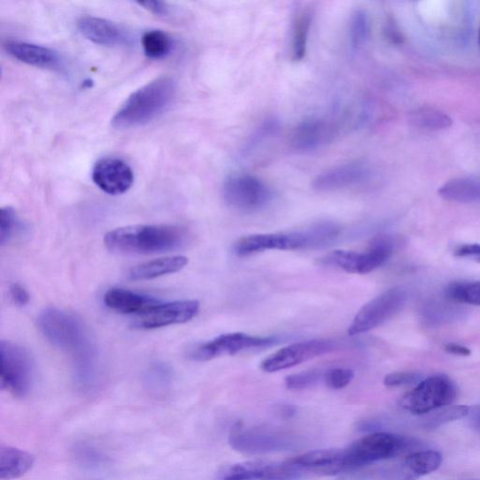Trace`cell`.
<instances>
[{
	"mask_svg": "<svg viewBox=\"0 0 480 480\" xmlns=\"http://www.w3.org/2000/svg\"><path fill=\"white\" fill-rule=\"evenodd\" d=\"M467 418L470 427L480 431V406L470 407Z\"/></svg>",
	"mask_w": 480,
	"mask_h": 480,
	"instance_id": "obj_43",
	"label": "cell"
},
{
	"mask_svg": "<svg viewBox=\"0 0 480 480\" xmlns=\"http://www.w3.org/2000/svg\"><path fill=\"white\" fill-rule=\"evenodd\" d=\"M295 465L311 476H335L346 473L345 452L321 450L290 459Z\"/></svg>",
	"mask_w": 480,
	"mask_h": 480,
	"instance_id": "obj_18",
	"label": "cell"
},
{
	"mask_svg": "<svg viewBox=\"0 0 480 480\" xmlns=\"http://www.w3.org/2000/svg\"><path fill=\"white\" fill-rule=\"evenodd\" d=\"M334 134L331 122L321 117H309L299 122L290 137L291 148L300 153L321 148Z\"/></svg>",
	"mask_w": 480,
	"mask_h": 480,
	"instance_id": "obj_17",
	"label": "cell"
},
{
	"mask_svg": "<svg viewBox=\"0 0 480 480\" xmlns=\"http://www.w3.org/2000/svg\"><path fill=\"white\" fill-rule=\"evenodd\" d=\"M173 39L163 30H150L142 37L143 53L151 59L166 58L173 50Z\"/></svg>",
	"mask_w": 480,
	"mask_h": 480,
	"instance_id": "obj_31",
	"label": "cell"
},
{
	"mask_svg": "<svg viewBox=\"0 0 480 480\" xmlns=\"http://www.w3.org/2000/svg\"><path fill=\"white\" fill-rule=\"evenodd\" d=\"M197 300H179L161 303L152 310L138 315L134 326L139 329H156L171 325L185 324L199 313Z\"/></svg>",
	"mask_w": 480,
	"mask_h": 480,
	"instance_id": "obj_14",
	"label": "cell"
},
{
	"mask_svg": "<svg viewBox=\"0 0 480 480\" xmlns=\"http://www.w3.org/2000/svg\"><path fill=\"white\" fill-rule=\"evenodd\" d=\"M77 28L86 39L105 46L120 45L127 38L118 25L95 16H82L77 21Z\"/></svg>",
	"mask_w": 480,
	"mask_h": 480,
	"instance_id": "obj_21",
	"label": "cell"
},
{
	"mask_svg": "<svg viewBox=\"0 0 480 480\" xmlns=\"http://www.w3.org/2000/svg\"><path fill=\"white\" fill-rule=\"evenodd\" d=\"M445 350L456 356L468 357L471 355V350L468 347L454 343L446 344Z\"/></svg>",
	"mask_w": 480,
	"mask_h": 480,
	"instance_id": "obj_42",
	"label": "cell"
},
{
	"mask_svg": "<svg viewBox=\"0 0 480 480\" xmlns=\"http://www.w3.org/2000/svg\"><path fill=\"white\" fill-rule=\"evenodd\" d=\"M35 462L31 453L9 445L0 446V479L12 480L25 476Z\"/></svg>",
	"mask_w": 480,
	"mask_h": 480,
	"instance_id": "obj_25",
	"label": "cell"
},
{
	"mask_svg": "<svg viewBox=\"0 0 480 480\" xmlns=\"http://www.w3.org/2000/svg\"><path fill=\"white\" fill-rule=\"evenodd\" d=\"M414 441L401 436L373 433L352 444L345 452L346 473L359 470L371 463L406 453Z\"/></svg>",
	"mask_w": 480,
	"mask_h": 480,
	"instance_id": "obj_4",
	"label": "cell"
},
{
	"mask_svg": "<svg viewBox=\"0 0 480 480\" xmlns=\"http://www.w3.org/2000/svg\"><path fill=\"white\" fill-rule=\"evenodd\" d=\"M439 196L461 204L480 203V177H462L445 183L438 190Z\"/></svg>",
	"mask_w": 480,
	"mask_h": 480,
	"instance_id": "obj_26",
	"label": "cell"
},
{
	"mask_svg": "<svg viewBox=\"0 0 480 480\" xmlns=\"http://www.w3.org/2000/svg\"><path fill=\"white\" fill-rule=\"evenodd\" d=\"M10 296L16 306L24 307L27 306L30 296L26 288L20 283H12L10 287Z\"/></svg>",
	"mask_w": 480,
	"mask_h": 480,
	"instance_id": "obj_39",
	"label": "cell"
},
{
	"mask_svg": "<svg viewBox=\"0 0 480 480\" xmlns=\"http://www.w3.org/2000/svg\"><path fill=\"white\" fill-rule=\"evenodd\" d=\"M283 417H292L295 414L296 409L290 406H283L279 408L278 411Z\"/></svg>",
	"mask_w": 480,
	"mask_h": 480,
	"instance_id": "obj_44",
	"label": "cell"
},
{
	"mask_svg": "<svg viewBox=\"0 0 480 480\" xmlns=\"http://www.w3.org/2000/svg\"><path fill=\"white\" fill-rule=\"evenodd\" d=\"M372 170L364 163L355 162L329 168L316 175L313 189L321 193L354 187L370 179Z\"/></svg>",
	"mask_w": 480,
	"mask_h": 480,
	"instance_id": "obj_16",
	"label": "cell"
},
{
	"mask_svg": "<svg viewBox=\"0 0 480 480\" xmlns=\"http://www.w3.org/2000/svg\"><path fill=\"white\" fill-rule=\"evenodd\" d=\"M395 239L387 235L374 237L364 252H358L357 275H368L385 264L393 254Z\"/></svg>",
	"mask_w": 480,
	"mask_h": 480,
	"instance_id": "obj_23",
	"label": "cell"
},
{
	"mask_svg": "<svg viewBox=\"0 0 480 480\" xmlns=\"http://www.w3.org/2000/svg\"><path fill=\"white\" fill-rule=\"evenodd\" d=\"M278 342L277 337H259L242 332L222 334L213 341L191 347L188 358L195 361H207L219 357L233 356L248 349L267 347Z\"/></svg>",
	"mask_w": 480,
	"mask_h": 480,
	"instance_id": "obj_9",
	"label": "cell"
},
{
	"mask_svg": "<svg viewBox=\"0 0 480 480\" xmlns=\"http://www.w3.org/2000/svg\"><path fill=\"white\" fill-rule=\"evenodd\" d=\"M177 84L171 77H161L143 86L128 98L112 119V125L117 129H132L146 125L170 107Z\"/></svg>",
	"mask_w": 480,
	"mask_h": 480,
	"instance_id": "obj_3",
	"label": "cell"
},
{
	"mask_svg": "<svg viewBox=\"0 0 480 480\" xmlns=\"http://www.w3.org/2000/svg\"><path fill=\"white\" fill-rule=\"evenodd\" d=\"M457 397L454 382L445 375L430 376L406 394L399 405L414 414H422L452 405Z\"/></svg>",
	"mask_w": 480,
	"mask_h": 480,
	"instance_id": "obj_6",
	"label": "cell"
},
{
	"mask_svg": "<svg viewBox=\"0 0 480 480\" xmlns=\"http://www.w3.org/2000/svg\"><path fill=\"white\" fill-rule=\"evenodd\" d=\"M411 121L415 126L425 131H442L453 125V120L435 108L423 107L415 110L411 114Z\"/></svg>",
	"mask_w": 480,
	"mask_h": 480,
	"instance_id": "obj_30",
	"label": "cell"
},
{
	"mask_svg": "<svg viewBox=\"0 0 480 480\" xmlns=\"http://www.w3.org/2000/svg\"><path fill=\"white\" fill-rule=\"evenodd\" d=\"M312 249L308 230L303 232L259 234L237 240L234 252L239 258L269 251H297Z\"/></svg>",
	"mask_w": 480,
	"mask_h": 480,
	"instance_id": "obj_13",
	"label": "cell"
},
{
	"mask_svg": "<svg viewBox=\"0 0 480 480\" xmlns=\"http://www.w3.org/2000/svg\"><path fill=\"white\" fill-rule=\"evenodd\" d=\"M280 129L279 120L275 118H269L264 120L248 139L244 143L242 149H240L238 156L239 159H248L254 152L258 151L265 143L274 138Z\"/></svg>",
	"mask_w": 480,
	"mask_h": 480,
	"instance_id": "obj_28",
	"label": "cell"
},
{
	"mask_svg": "<svg viewBox=\"0 0 480 480\" xmlns=\"http://www.w3.org/2000/svg\"><path fill=\"white\" fill-rule=\"evenodd\" d=\"M4 47L10 56L27 66L45 69L59 66V56L51 48L22 41H7Z\"/></svg>",
	"mask_w": 480,
	"mask_h": 480,
	"instance_id": "obj_20",
	"label": "cell"
},
{
	"mask_svg": "<svg viewBox=\"0 0 480 480\" xmlns=\"http://www.w3.org/2000/svg\"><path fill=\"white\" fill-rule=\"evenodd\" d=\"M354 372L349 369H344V368H337V369H332L325 374L324 380L326 385L335 391H339L346 388L352 380L354 379Z\"/></svg>",
	"mask_w": 480,
	"mask_h": 480,
	"instance_id": "obj_37",
	"label": "cell"
},
{
	"mask_svg": "<svg viewBox=\"0 0 480 480\" xmlns=\"http://www.w3.org/2000/svg\"><path fill=\"white\" fill-rule=\"evenodd\" d=\"M92 180L110 196L125 194L133 186L134 172L129 165L118 158H105L94 166Z\"/></svg>",
	"mask_w": 480,
	"mask_h": 480,
	"instance_id": "obj_15",
	"label": "cell"
},
{
	"mask_svg": "<svg viewBox=\"0 0 480 480\" xmlns=\"http://www.w3.org/2000/svg\"><path fill=\"white\" fill-rule=\"evenodd\" d=\"M311 26L312 13L309 11L300 12L294 22L291 40V55L295 61H300L306 58Z\"/></svg>",
	"mask_w": 480,
	"mask_h": 480,
	"instance_id": "obj_27",
	"label": "cell"
},
{
	"mask_svg": "<svg viewBox=\"0 0 480 480\" xmlns=\"http://www.w3.org/2000/svg\"><path fill=\"white\" fill-rule=\"evenodd\" d=\"M185 229L174 226H133L105 236V244L114 252L151 254L182 248L188 242Z\"/></svg>",
	"mask_w": 480,
	"mask_h": 480,
	"instance_id": "obj_2",
	"label": "cell"
},
{
	"mask_svg": "<svg viewBox=\"0 0 480 480\" xmlns=\"http://www.w3.org/2000/svg\"><path fill=\"white\" fill-rule=\"evenodd\" d=\"M312 249L323 248L339 237L341 228L332 221L319 222L308 229Z\"/></svg>",
	"mask_w": 480,
	"mask_h": 480,
	"instance_id": "obj_34",
	"label": "cell"
},
{
	"mask_svg": "<svg viewBox=\"0 0 480 480\" xmlns=\"http://www.w3.org/2000/svg\"><path fill=\"white\" fill-rule=\"evenodd\" d=\"M338 344L329 340H313L288 345L268 356L261 362L266 373H276L331 353Z\"/></svg>",
	"mask_w": 480,
	"mask_h": 480,
	"instance_id": "obj_12",
	"label": "cell"
},
{
	"mask_svg": "<svg viewBox=\"0 0 480 480\" xmlns=\"http://www.w3.org/2000/svg\"><path fill=\"white\" fill-rule=\"evenodd\" d=\"M325 375L321 371L312 370L302 372L285 378V386L290 391H303L310 389L324 379Z\"/></svg>",
	"mask_w": 480,
	"mask_h": 480,
	"instance_id": "obj_35",
	"label": "cell"
},
{
	"mask_svg": "<svg viewBox=\"0 0 480 480\" xmlns=\"http://www.w3.org/2000/svg\"><path fill=\"white\" fill-rule=\"evenodd\" d=\"M138 4L159 16H166L169 13L168 5L163 2H143Z\"/></svg>",
	"mask_w": 480,
	"mask_h": 480,
	"instance_id": "obj_41",
	"label": "cell"
},
{
	"mask_svg": "<svg viewBox=\"0 0 480 480\" xmlns=\"http://www.w3.org/2000/svg\"><path fill=\"white\" fill-rule=\"evenodd\" d=\"M477 40H478V46H479V50H480V27H479Z\"/></svg>",
	"mask_w": 480,
	"mask_h": 480,
	"instance_id": "obj_45",
	"label": "cell"
},
{
	"mask_svg": "<svg viewBox=\"0 0 480 480\" xmlns=\"http://www.w3.org/2000/svg\"><path fill=\"white\" fill-rule=\"evenodd\" d=\"M234 450L249 454L286 452L294 449L297 441L288 435L263 429H244L236 424L229 436Z\"/></svg>",
	"mask_w": 480,
	"mask_h": 480,
	"instance_id": "obj_10",
	"label": "cell"
},
{
	"mask_svg": "<svg viewBox=\"0 0 480 480\" xmlns=\"http://www.w3.org/2000/svg\"><path fill=\"white\" fill-rule=\"evenodd\" d=\"M188 262V259L182 255L155 259L134 267L128 274V279L134 282L150 281L177 274L187 266Z\"/></svg>",
	"mask_w": 480,
	"mask_h": 480,
	"instance_id": "obj_24",
	"label": "cell"
},
{
	"mask_svg": "<svg viewBox=\"0 0 480 480\" xmlns=\"http://www.w3.org/2000/svg\"><path fill=\"white\" fill-rule=\"evenodd\" d=\"M223 199L232 209L242 213H253L270 202V188L260 179L248 174H234L223 182Z\"/></svg>",
	"mask_w": 480,
	"mask_h": 480,
	"instance_id": "obj_7",
	"label": "cell"
},
{
	"mask_svg": "<svg viewBox=\"0 0 480 480\" xmlns=\"http://www.w3.org/2000/svg\"><path fill=\"white\" fill-rule=\"evenodd\" d=\"M469 408V406H466L446 407L431 415V417L426 421L425 426L427 428H437L444 424L466 418L468 417Z\"/></svg>",
	"mask_w": 480,
	"mask_h": 480,
	"instance_id": "obj_36",
	"label": "cell"
},
{
	"mask_svg": "<svg viewBox=\"0 0 480 480\" xmlns=\"http://www.w3.org/2000/svg\"><path fill=\"white\" fill-rule=\"evenodd\" d=\"M105 306L112 311L122 314H145L161 304L162 301L151 296L142 295L123 288H112L104 298Z\"/></svg>",
	"mask_w": 480,
	"mask_h": 480,
	"instance_id": "obj_19",
	"label": "cell"
},
{
	"mask_svg": "<svg viewBox=\"0 0 480 480\" xmlns=\"http://www.w3.org/2000/svg\"><path fill=\"white\" fill-rule=\"evenodd\" d=\"M458 258L471 259L480 263V244H467L458 247L455 252Z\"/></svg>",
	"mask_w": 480,
	"mask_h": 480,
	"instance_id": "obj_40",
	"label": "cell"
},
{
	"mask_svg": "<svg viewBox=\"0 0 480 480\" xmlns=\"http://www.w3.org/2000/svg\"><path fill=\"white\" fill-rule=\"evenodd\" d=\"M309 477L291 460L253 461L236 463L221 475L220 480H300Z\"/></svg>",
	"mask_w": 480,
	"mask_h": 480,
	"instance_id": "obj_11",
	"label": "cell"
},
{
	"mask_svg": "<svg viewBox=\"0 0 480 480\" xmlns=\"http://www.w3.org/2000/svg\"><path fill=\"white\" fill-rule=\"evenodd\" d=\"M24 232V222L12 207H4L2 214H0V244L4 246Z\"/></svg>",
	"mask_w": 480,
	"mask_h": 480,
	"instance_id": "obj_32",
	"label": "cell"
},
{
	"mask_svg": "<svg viewBox=\"0 0 480 480\" xmlns=\"http://www.w3.org/2000/svg\"><path fill=\"white\" fill-rule=\"evenodd\" d=\"M38 326L53 345L76 357L79 380L81 383H89L93 368L92 349L81 321L66 311L48 308L39 315Z\"/></svg>",
	"mask_w": 480,
	"mask_h": 480,
	"instance_id": "obj_1",
	"label": "cell"
},
{
	"mask_svg": "<svg viewBox=\"0 0 480 480\" xmlns=\"http://www.w3.org/2000/svg\"><path fill=\"white\" fill-rule=\"evenodd\" d=\"M2 390L16 398L27 396L34 386L35 363L28 351L9 341L0 343Z\"/></svg>",
	"mask_w": 480,
	"mask_h": 480,
	"instance_id": "obj_5",
	"label": "cell"
},
{
	"mask_svg": "<svg viewBox=\"0 0 480 480\" xmlns=\"http://www.w3.org/2000/svg\"><path fill=\"white\" fill-rule=\"evenodd\" d=\"M407 293L402 288H392L368 302L355 316L348 333L350 336L369 332L389 321L406 303Z\"/></svg>",
	"mask_w": 480,
	"mask_h": 480,
	"instance_id": "obj_8",
	"label": "cell"
},
{
	"mask_svg": "<svg viewBox=\"0 0 480 480\" xmlns=\"http://www.w3.org/2000/svg\"><path fill=\"white\" fill-rule=\"evenodd\" d=\"M422 375L417 373L397 372L388 375L383 379V383L389 388L418 385L422 381Z\"/></svg>",
	"mask_w": 480,
	"mask_h": 480,
	"instance_id": "obj_38",
	"label": "cell"
},
{
	"mask_svg": "<svg viewBox=\"0 0 480 480\" xmlns=\"http://www.w3.org/2000/svg\"><path fill=\"white\" fill-rule=\"evenodd\" d=\"M441 453L435 451L413 453L403 465L390 473L391 480H415L437 470L442 463Z\"/></svg>",
	"mask_w": 480,
	"mask_h": 480,
	"instance_id": "obj_22",
	"label": "cell"
},
{
	"mask_svg": "<svg viewBox=\"0 0 480 480\" xmlns=\"http://www.w3.org/2000/svg\"><path fill=\"white\" fill-rule=\"evenodd\" d=\"M446 296L459 303L480 306V281L453 283L446 288Z\"/></svg>",
	"mask_w": 480,
	"mask_h": 480,
	"instance_id": "obj_33",
	"label": "cell"
},
{
	"mask_svg": "<svg viewBox=\"0 0 480 480\" xmlns=\"http://www.w3.org/2000/svg\"><path fill=\"white\" fill-rule=\"evenodd\" d=\"M371 21L365 10L358 9L351 16L349 23V45L352 53H359L369 40Z\"/></svg>",
	"mask_w": 480,
	"mask_h": 480,
	"instance_id": "obj_29",
	"label": "cell"
}]
</instances>
